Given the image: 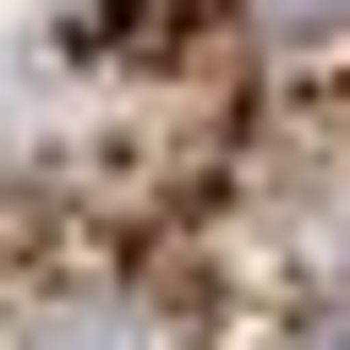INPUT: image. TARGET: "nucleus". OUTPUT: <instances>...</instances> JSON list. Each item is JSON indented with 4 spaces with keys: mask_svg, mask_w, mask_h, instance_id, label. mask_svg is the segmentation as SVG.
Listing matches in <instances>:
<instances>
[{
    "mask_svg": "<svg viewBox=\"0 0 350 350\" xmlns=\"http://www.w3.org/2000/svg\"><path fill=\"white\" fill-rule=\"evenodd\" d=\"M267 17H317V0H267Z\"/></svg>",
    "mask_w": 350,
    "mask_h": 350,
    "instance_id": "nucleus-1",
    "label": "nucleus"
}]
</instances>
